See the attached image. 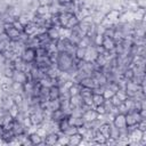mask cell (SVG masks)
<instances>
[{
    "label": "cell",
    "instance_id": "27",
    "mask_svg": "<svg viewBox=\"0 0 146 146\" xmlns=\"http://www.w3.org/2000/svg\"><path fill=\"white\" fill-rule=\"evenodd\" d=\"M135 76V71L132 67H128L124 70V73H122V78L125 80V81H130L132 80Z\"/></svg>",
    "mask_w": 146,
    "mask_h": 146
},
{
    "label": "cell",
    "instance_id": "19",
    "mask_svg": "<svg viewBox=\"0 0 146 146\" xmlns=\"http://www.w3.org/2000/svg\"><path fill=\"white\" fill-rule=\"evenodd\" d=\"M7 113L15 120H17V117L21 115V106L15 104V103H11V105L8 107V111Z\"/></svg>",
    "mask_w": 146,
    "mask_h": 146
},
{
    "label": "cell",
    "instance_id": "3",
    "mask_svg": "<svg viewBox=\"0 0 146 146\" xmlns=\"http://www.w3.org/2000/svg\"><path fill=\"white\" fill-rule=\"evenodd\" d=\"M21 59L26 63V64H32L36 60V51H35V48L34 47H29L26 46L23 51L21 52Z\"/></svg>",
    "mask_w": 146,
    "mask_h": 146
},
{
    "label": "cell",
    "instance_id": "7",
    "mask_svg": "<svg viewBox=\"0 0 146 146\" xmlns=\"http://www.w3.org/2000/svg\"><path fill=\"white\" fill-rule=\"evenodd\" d=\"M29 80H32L31 79V75L22 70H15L14 71V75L11 78V81H15V82H18V83H22L24 84L26 81Z\"/></svg>",
    "mask_w": 146,
    "mask_h": 146
},
{
    "label": "cell",
    "instance_id": "11",
    "mask_svg": "<svg viewBox=\"0 0 146 146\" xmlns=\"http://www.w3.org/2000/svg\"><path fill=\"white\" fill-rule=\"evenodd\" d=\"M78 83L81 86V87H83V88H89V89H96V88H99L97 84H96V82H95V80L91 78V75H87V76H83V78H80V80L78 81Z\"/></svg>",
    "mask_w": 146,
    "mask_h": 146
},
{
    "label": "cell",
    "instance_id": "8",
    "mask_svg": "<svg viewBox=\"0 0 146 146\" xmlns=\"http://www.w3.org/2000/svg\"><path fill=\"white\" fill-rule=\"evenodd\" d=\"M102 47L105 51H108V52H112L115 48H116V41L113 36H110V35H106L104 34V39H103V42H102Z\"/></svg>",
    "mask_w": 146,
    "mask_h": 146
},
{
    "label": "cell",
    "instance_id": "34",
    "mask_svg": "<svg viewBox=\"0 0 146 146\" xmlns=\"http://www.w3.org/2000/svg\"><path fill=\"white\" fill-rule=\"evenodd\" d=\"M23 25H25V24H27L29 22H31L32 19H30V17H29V15L27 14H21V15H18L17 17H16Z\"/></svg>",
    "mask_w": 146,
    "mask_h": 146
},
{
    "label": "cell",
    "instance_id": "10",
    "mask_svg": "<svg viewBox=\"0 0 146 146\" xmlns=\"http://www.w3.org/2000/svg\"><path fill=\"white\" fill-rule=\"evenodd\" d=\"M46 34H47V36L50 41H57V40L60 39V30H59L58 26L50 25L49 27H47Z\"/></svg>",
    "mask_w": 146,
    "mask_h": 146
},
{
    "label": "cell",
    "instance_id": "22",
    "mask_svg": "<svg viewBox=\"0 0 146 146\" xmlns=\"http://www.w3.org/2000/svg\"><path fill=\"white\" fill-rule=\"evenodd\" d=\"M106 100L103 96L102 92H92V106H98V105H102L104 104Z\"/></svg>",
    "mask_w": 146,
    "mask_h": 146
},
{
    "label": "cell",
    "instance_id": "37",
    "mask_svg": "<svg viewBox=\"0 0 146 146\" xmlns=\"http://www.w3.org/2000/svg\"><path fill=\"white\" fill-rule=\"evenodd\" d=\"M0 89L2 90V91H9L10 89H11V82H2L1 84H0Z\"/></svg>",
    "mask_w": 146,
    "mask_h": 146
},
{
    "label": "cell",
    "instance_id": "12",
    "mask_svg": "<svg viewBox=\"0 0 146 146\" xmlns=\"http://www.w3.org/2000/svg\"><path fill=\"white\" fill-rule=\"evenodd\" d=\"M36 32H38V25H36L33 21H31V22H29L27 24L24 25L23 34H24L25 36L31 38V36H33V35H35Z\"/></svg>",
    "mask_w": 146,
    "mask_h": 146
},
{
    "label": "cell",
    "instance_id": "30",
    "mask_svg": "<svg viewBox=\"0 0 146 146\" xmlns=\"http://www.w3.org/2000/svg\"><path fill=\"white\" fill-rule=\"evenodd\" d=\"M102 94H103V96H104L105 100H108V99H110V98H111L115 92H114L113 90H111L108 87H106V86H105V87L103 88V90H102Z\"/></svg>",
    "mask_w": 146,
    "mask_h": 146
},
{
    "label": "cell",
    "instance_id": "6",
    "mask_svg": "<svg viewBox=\"0 0 146 146\" xmlns=\"http://www.w3.org/2000/svg\"><path fill=\"white\" fill-rule=\"evenodd\" d=\"M44 113L43 111H36V112H32L29 114V119H30V122L32 124V127H39L43 123L44 121Z\"/></svg>",
    "mask_w": 146,
    "mask_h": 146
},
{
    "label": "cell",
    "instance_id": "36",
    "mask_svg": "<svg viewBox=\"0 0 146 146\" xmlns=\"http://www.w3.org/2000/svg\"><path fill=\"white\" fill-rule=\"evenodd\" d=\"M11 24H13V25H14V26H15V27L18 30V31H21V32L23 33V29H24V25H23V24H22V23H21V22H19L17 18H14V21L11 22Z\"/></svg>",
    "mask_w": 146,
    "mask_h": 146
},
{
    "label": "cell",
    "instance_id": "25",
    "mask_svg": "<svg viewBox=\"0 0 146 146\" xmlns=\"http://www.w3.org/2000/svg\"><path fill=\"white\" fill-rule=\"evenodd\" d=\"M49 13H50V6L38 5V7L35 8V15H38V16H42V17H44V16L48 15Z\"/></svg>",
    "mask_w": 146,
    "mask_h": 146
},
{
    "label": "cell",
    "instance_id": "24",
    "mask_svg": "<svg viewBox=\"0 0 146 146\" xmlns=\"http://www.w3.org/2000/svg\"><path fill=\"white\" fill-rule=\"evenodd\" d=\"M81 86L78 83V82H72V84L67 88V94L68 96H75V95H79L80 94V90H81Z\"/></svg>",
    "mask_w": 146,
    "mask_h": 146
},
{
    "label": "cell",
    "instance_id": "5",
    "mask_svg": "<svg viewBox=\"0 0 146 146\" xmlns=\"http://www.w3.org/2000/svg\"><path fill=\"white\" fill-rule=\"evenodd\" d=\"M81 116H82V119L84 120L86 123H94L99 117V115L97 114V112L95 111L94 107H88V108L83 110L82 113H81Z\"/></svg>",
    "mask_w": 146,
    "mask_h": 146
},
{
    "label": "cell",
    "instance_id": "2",
    "mask_svg": "<svg viewBox=\"0 0 146 146\" xmlns=\"http://www.w3.org/2000/svg\"><path fill=\"white\" fill-rule=\"evenodd\" d=\"M2 32L5 33V35L7 36V39L9 41H19L22 38V34H23L11 23H3Z\"/></svg>",
    "mask_w": 146,
    "mask_h": 146
},
{
    "label": "cell",
    "instance_id": "4",
    "mask_svg": "<svg viewBox=\"0 0 146 146\" xmlns=\"http://www.w3.org/2000/svg\"><path fill=\"white\" fill-rule=\"evenodd\" d=\"M143 120L138 113L137 110H132V111H128L125 113V124H127V128L128 129H131L133 127L137 125V123Z\"/></svg>",
    "mask_w": 146,
    "mask_h": 146
},
{
    "label": "cell",
    "instance_id": "40",
    "mask_svg": "<svg viewBox=\"0 0 146 146\" xmlns=\"http://www.w3.org/2000/svg\"><path fill=\"white\" fill-rule=\"evenodd\" d=\"M3 115H5V113H3V112H2V111H0V119H1V117H2V116H3Z\"/></svg>",
    "mask_w": 146,
    "mask_h": 146
},
{
    "label": "cell",
    "instance_id": "9",
    "mask_svg": "<svg viewBox=\"0 0 146 146\" xmlns=\"http://www.w3.org/2000/svg\"><path fill=\"white\" fill-rule=\"evenodd\" d=\"M112 125L117 128L119 130L120 129H124L127 128V124H125V114L124 113H116L113 119H112Z\"/></svg>",
    "mask_w": 146,
    "mask_h": 146
},
{
    "label": "cell",
    "instance_id": "13",
    "mask_svg": "<svg viewBox=\"0 0 146 146\" xmlns=\"http://www.w3.org/2000/svg\"><path fill=\"white\" fill-rule=\"evenodd\" d=\"M120 15H121V11H120L119 9H110V10L104 15V17H105L106 19H108L111 23L115 24V23L119 22Z\"/></svg>",
    "mask_w": 146,
    "mask_h": 146
},
{
    "label": "cell",
    "instance_id": "14",
    "mask_svg": "<svg viewBox=\"0 0 146 146\" xmlns=\"http://www.w3.org/2000/svg\"><path fill=\"white\" fill-rule=\"evenodd\" d=\"M58 136H59V133H57V132H49V133H47V135L43 137V143H44V145H48V146L57 145Z\"/></svg>",
    "mask_w": 146,
    "mask_h": 146
},
{
    "label": "cell",
    "instance_id": "38",
    "mask_svg": "<svg viewBox=\"0 0 146 146\" xmlns=\"http://www.w3.org/2000/svg\"><path fill=\"white\" fill-rule=\"evenodd\" d=\"M136 7L137 8H141V9H145L146 8V0H136Z\"/></svg>",
    "mask_w": 146,
    "mask_h": 146
},
{
    "label": "cell",
    "instance_id": "32",
    "mask_svg": "<svg viewBox=\"0 0 146 146\" xmlns=\"http://www.w3.org/2000/svg\"><path fill=\"white\" fill-rule=\"evenodd\" d=\"M115 96L121 100V102H124L127 98H128V95H127V92H125V90H124V88H121V89H119L116 92H115Z\"/></svg>",
    "mask_w": 146,
    "mask_h": 146
},
{
    "label": "cell",
    "instance_id": "1",
    "mask_svg": "<svg viewBox=\"0 0 146 146\" xmlns=\"http://www.w3.org/2000/svg\"><path fill=\"white\" fill-rule=\"evenodd\" d=\"M76 60L73 57V54L68 51H58L57 59H56V66L62 73H68L71 70L75 67ZM76 68V67H75Z\"/></svg>",
    "mask_w": 146,
    "mask_h": 146
},
{
    "label": "cell",
    "instance_id": "21",
    "mask_svg": "<svg viewBox=\"0 0 146 146\" xmlns=\"http://www.w3.org/2000/svg\"><path fill=\"white\" fill-rule=\"evenodd\" d=\"M29 139L31 140L32 145H44V143H43V137L40 136L36 131L30 133V135H29Z\"/></svg>",
    "mask_w": 146,
    "mask_h": 146
},
{
    "label": "cell",
    "instance_id": "35",
    "mask_svg": "<svg viewBox=\"0 0 146 146\" xmlns=\"http://www.w3.org/2000/svg\"><path fill=\"white\" fill-rule=\"evenodd\" d=\"M107 102H110V104H111L113 107H117V106H119V105L122 103V102H121V100H120V99H119V98L115 96V94H114V95H113V96H112V97H111V98H110Z\"/></svg>",
    "mask_w": 146,
    "mask_h": 146
},
{
    "label": "cell",
    "instance_id": "16",
    "mask_svg": "<svg viewBox=\"0 0 146 146\" xmlns=\"http://www.w3.org/2000/svg\"><path fill=\"white\" fill-rule=\"evenodd\" d=\"M97 130L107 139L111 137V131H112V124H110L108 122H104V123H100L97 128Z\"/></svg>",
    "mask_w": 146,
    "mask_h": 146
},
{
    "label": "cell",
    "instance_id": "23",
    "mask_svg": "<svg viewBox=\"0 0 146 146\" xmlns=\"http://www.w3.org/2000/svg\"><path fill=\"white\" fill-rule=\"evenodd\" d=\"M132 16H133V21L140 23L145 18V9H141V8L133 9L132 10Z\"/></svg>",
    "mask_w": 146,
    "mask_h": 146
},
{
    "label": "cell",
    "instance_id": "18",
    "mask_svg": "<svg viewBox=\"0 0 146 146\" xmlns=\"http://www.w3.org/2000/svg\"><path fill=\"white\" fill-rule=\"evenodd\" d=\"M83 140V136L79 132H75L73 135L68 136V146H78L81 145Z\"/></svg>",
    "mask_w": 146,
    "mask_h": 146
},
{
    "label": "cell",
    "instance_id": "17",
    "mask_svg": "<svg viewBox=\"0 0 146 146\" xmlns=\"http://www.w3.org/2000/svg\"><path fill=\"white\" fill-rule=\"evenodd\" d=\"M60 97V87L52 84L48 88V99H58Z\"/></svg>",
    "mask_w": 146,
    "mask_h": 146
},
{
    "label": "cell",
    "instance_id": "20",
    "mask_svg": "<svg viewBox=\"0 0 146 146\" xmlns=\"http://www.w3.org/2000/svg\"><path fill=\"white\" fill-rule=\"evenodd\" d=\"M86 50H87V48L76 46L75 49H74V51H73V57L75 58V60H84V57H86Z\"/></svg>",
    "mask_w": 146,
    "mask_h": 146
},
{
    "label": "cell",
    "instance_id": "29",
    "mask_svg": "<svg viewBox=\"0 0 146 146\" xmlns=\"http://www.w3.org/2000/svg\"><path fill=\"white\" fill-rule=\"evenodd\" d=\"M106 87H108V88H110L111 90H113L114 92H116L119 89L122 88L121 84H120V82H117V81H108L107 84H106Z\"/></svg>",
    "mask_w": 146,
    "mask_h": 146
},
{
    "label": "cell",
    "instance_id": "31",
    "mask_svg": "<svg viewBox=\"0 0 146 146\" xmlns=\"http://www.w3.org/2000/svg\"><path fill=\"white\" fill-rule=\"evenodd\" d=\"M57 145H68V136L63 132H59Z\"/></svg>",
    "mask_w": 146,
    "mask_h": 146
},
{
    "label": "cell",
    "instance_id": "39",
    "mask_svg": "<svg viewBox=\"0 0 146 146\" xmlns=\"http://www.w3.org/2000/svg\"><path fill=\"white\" fill-rule=\"evenodd\" d=\"M39 5H44V6H50L51 5V0H38Z\"/></svg>",
    "mask_w": 146,
    "mask_h": 146
},
{
    "label": "cell",
    "instance_id": "26",
    "mask_svg": "<svg viewBox=\"0 0 146 146\" xmlns=\"http://www.w3.org/2000/svg\"><path fill=\"white\" fill-rule=\"evenodd\" d=\"M68 115V114H67ZM67 115L66 116H64L58 123H57V125H58V130H59V132H64L71 124H70V122H68V117H67Z\"/></svg>",
    "mask_w": 146,
    "mask_h": 146
},
{
    "label": "cell",
    "instance_id": "33",
    "mask_svg": "<svg viewBox=\"0 0 146 146\" xmlns=\"http://www.w3.org/2000/svg\"><path fill=\"white\" fill-rule=\"evenodd\" d=\"M13 103H15V104H17L19 106L23 104V96H22L21 92H15L13 95Z\"/></svg>",
    "mask_w": 146,
    "mask_h": 146
},
{
    "label": "cell",
    "instance_id": "28",
    "mask_svg": "<svg viewBox=\"0 0 146 146\" xmlns=\"http://www.w3.org/2000/svg\"><path fill=\"white\" fill-rule=\"evenodd\" d=\"M94 108H95V111L97 112V114H98L99 116H104V115H106V114H107V108H106L105 103H104V104H102V105L95 106Z\"/></svg>",
    "mask_w": 146,
    "mask_h": 146
},
{
    "label": "cell",
    "instance_id": "15",
    "mask_svg": "<svg viewBox=\"0 0 146 146\" xmlns=\"http://www.w3.org/2000/svg\"><path fill=\"white\" fill-rule=\"evenodd\" d=\"M66 115H67V113L65 111H63L62 108H58V110H55V111L50 112V120L52 122H55V123H58Z\"/></svg>",
    "mask_w": 146,
    "mask_h": 146
}]
</instances>
